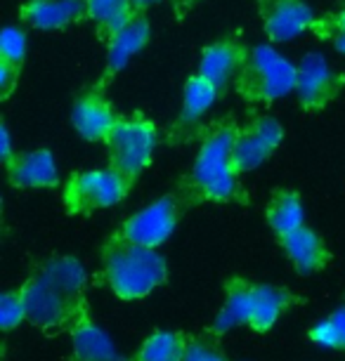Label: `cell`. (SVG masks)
<instances>
[{"label":"cell","mask_w":345,"mask_h":361,"mask_svg":"<svg viewBox=\"0 0 345 361\" xmlns=\"http://www.w3.org/2000/svg\"><path fill=\"white\" fill-rule=\"evenodd\" d=\"M234 116H222L201 128L199 152L194 166L178 182V192L189 208L201 203H248L246 189L232 166V147L236 137Z\"/></svg>","instance_id":"1"},{"label":"cell","mask_w":345,"mask_h":361,"mask_svg":"<svg viewBox=\"0 0 345 361\" xmlns=\"http://www.w3.org/2000/svg\"><path fill=\"white\" fill-rule=\"evenodd\" d=\"M102 271L99 281L107 283L121 300H140L166 283L168 264L157 248L138 246L111 231L99 246Z\"/></svg>","instance_id":"2"},{"label":"cell","mask_w":345,"mask_h":361,"mask_svg":"<svg viewBox=\"0 0 345 361\" xmlns=\"http://www.w3.org/2000/svg\"><path fill=\"white\" fill-rule=\"evenodd\" d=\"M296 80L298 66L291 64L270 45H253L234 78V90L251 106L272 104L274 99L296 90Z\"/></svg>","instance_id":"3"},{"label":"cell","mask_w":345,"mask_h":361,"mask_svg":"<svg viewBox=\"0 0 345 361\" xmlns=\"http://www.w3.org/2000/svg\"><path fill=\"white\" fill-rule=\"evenodd\" d=\"M159 145L157 123L142 111L121 114L114 130L107 137V161L109 168L123 173L128 180H138L152 166Z\"/></svg>","instance_id":"4"},{"label":"cell","mask_w":345,"mask_h":361,"mask_svg":"<svg viewBox=\"0 0 345 361\" xmlns=\"http://www.w3.org/2000/svg\"><path fill=\"white\" fill-rule=\"evenodd\" d=\"M135 182L114 168L78 170L64 185V208L69 215H90L95 210L116 206L131 194Z\"/></svg>","instance_id":"5"},{"label":"cell","mask_w":345,"mask_h":361,"mask_svg":"<svg viewBox=\"0 0 345 361\" xmlns=\"http://www.w3.org/2000/svg\"><path fill=\"white\" fill-rule=\"evenodd\" d=\"M19 290L24 300L26 322L43 331H69L83 317V312L90 310L87 300L80 305L73 302L40 271H33Z\"/></svg>","instance_id":"6"},{"label":"cell","mask_w":345,"mask_h":361,"mask_svg":"<svg viewBox=\"0 0 345 361\" xmlns=\"http://www.w3.org/2000/svg\"><path fill=\"white\" fill-rule=\"evenodd\" d=\"M187 208L189 206L178 192L166 194V196H161L157 203L142 208L140 213L126 217V220L114 229V234L126 238V241L138 243V246L159 248L175 234V229H178V224Z\"/></svg>","instance_id":"7"},{"label":"cell","mask_w":345,"mask_h":361,"mask_svg":"<svg viewBox=\"0 0 345 361\" xmlns=\"http://www.w3.org/2000/svg\"><path fill=\"white\" fill-rule=\"evenodd\" d=\"M284 140V130L279 121L265 114H251L248 121L236 130L232 147V166L236 175H246L251 170L260 168L272 154L279 149Z\"/></svg>","instance_id":"8"},{"label":"cell","mask_w":345,"mask_h":361,"mask_svg":"<svg viewBox=\"0 0 345 361\" xmlns=\"http://www.w3.org/2000/svg\"><path fill=\"white\" fill-rule=\"evenodd\" d=\"M345 90V73L336 71L322 52H308L298 64L296 94L303 114H320Z\"/></svg>","instance_id":"9"},{"label":"cell","mask_w":345,"mask_h":361,"mask_svg":"<svg viewBox=\"0 0 345 361\" xmlns=\"http://www.w3.org/2000/svg\"><path fill=\"white\" fill-rule=\"evenodd\" d=\"M215 99H220L218 90L201 76L194 73L185 80V90H182V109L178 118L173 121V126L168 128L166 142L173 147L189 145V142L199 140V133L204 128V114L215 104Z\"/></svg>","instance_id":"10"},{"label":"cell","mask_w":345,"mask_h":361,"mask_svg":"<svg viewBox=\"0 0 345 361\" xmlns=\"http://www.w3.org/2000/svg\"><path fill=\"white\" fill-rule=\"evenodd\" d=\"M262 31L272 43H286L313 29L315 12L305 0H258Z\"/></svg>","instance_id":"11"},{"label":"cell","mask_w":345,"mask_h":361,"mask_svg":"<svg viewBox=\"0 0 345 361\" xmlns=\"http://www.w3.org/2000/svg\"><path fill=\"white\" fill-rule=\"evenodd\" d=\"M248 52H251V47L241 43L236 36L218 38L215 43L204 47L196 73H201L222 97V94H227V87L234 85V78L248 59Z\"/></svg>","instance_id":"12"},{"label":"cell","mask_w":345,"mask_h":361,"mask_svg":"<svg viewBox=\"0 0 345 361\" xmlns=\"http://www.w3.org/2000/svg\"><path fill=\"white\" fill-rule=\"evenodd\" d=\"M116 109L109 104L102 87H87L76 97L71 109V123L76 133L87 142H107L119 121Z\"/></svg>","instance_id":"13"},{"label":"cell","mask_w":345,"mask_h":361,"mask_svg":"<svg viewBox=\"0 0 345 361\" xmlns=\"http://www.w3.org/2000/svg\"><path fill=\"white\" fill-rule=\"evenodd\" d=\"M152 38V24L145 10H138L135 17L107 43V64L102 76L97 80V87L107 90V85L126 69V64L138 54L142 47L150 43Z\"/></svg>","instance_id":"14"},{"label":"cell","mask_w":345,"mask_h":361,"mask_svg":"<svg viewBox=\"0 0 345 361\" xmlns=\"http://www.w3.org/2000/svg\"><path fill=\"white\" fill-rule=\"evenodd\" d=\"M3 166L15 189H55L59 185L57 163L50 149L15 152Z\"/></svg>","instance_id":"15"},{"label":"cell","mask_w":345,"mask_h":361,"mask_svg":"<svg viewBox=\"0 0 345 361\" xmlns=\"http://www.w3.org/2000/svg\"><path fill=\"white\" fill-rule=\"evenodd\" d=\"M277 241H279V246L284 248V253H286V257L298 274L310 276L329 267L331 262L329 246L315 229L305 227V224L289 231V234L277 236Z\"/></svg>","instance_id":"16"},{"label":"cell","mask_w":345,"mask_h":361,"mask_svg":"<svg viewBox=\"0 0 345 361\" xmlns=\"http://www.w3.org/2000/svg\"><path fill=\"white\" fill-rule=\"evenodd\" d=\"M19 19L38 31H62L85 19V0H26Z\"/></svg>","instance_id":"17"},{"label":"cell","mask_w":345,"mask_h":361,"mask_svg":"<svg viewBox=\"0 0 345 361\" xmlns=\"http://www.w3.org/2000/svg\"><path fill=\"white\" fill-rule=\"evenodd\" d=\"M71 357L69 361H133L121 354L114 340L90 319V310L69 329Z\"/></svg>","instance_id":"18"},{"label":"cell","mask_w":345,"mask_h":361,"mask_svg":"<svg viewBox=\"0 0 345 361\" xmlns=\"http://www.w3.org/2000/svg\"><path fill=\"white\" fill-rule=\"evenodd\" d=\"M305 298L296 295L293 290L284 288V286L274 283H255L253 288V312L248 329L255 333H267L272 331V326L279 322L284 312H289L293 305H303Z\"/></svg>","instance_id":"19"},{"label":"cell","mask_w":345,"mask_h":361,"mask_svg":"<svg viewBox=\"0 0 345 361\" xmlns=\"http://www.w3.org/2000/svg\"><path fill=\"white\" fill-rule=\"evenodd\" d=\"M253 288L255 283L246 281L241 276H232L225 281V302H222L220 312L215 314L211 324V333L218 338L232 331L234 326H248L253 312Z\"/></svg>","instance_id":"20"},{"label":"cell","mask_w":345,"mask_h":361,"mask_svg":"<svg viewBox=\"0 0 345 361\" xmlns=\"http://www.w3.org/2000/svg\"><path fill=\"white\" fill-rule=\"evenodd\" d=\"M135 0H85V19L95 26L99 40L109 43L135 17Z\"/></svg>","instance_id":"21"},{"label":"cell","mask_w":345,"mask_h":361,"mask_svg":"<svg viewBox=\"0 0 345 361\" xmlns=\"http://www.w3.org/2000/svg\"><path fill=\"white\" fill-rule=\"evenodd\" d=\"M267 227L274 231L277 236L289 234V231L298 229L305 224V210H303L301 194L296 189L277 187L270 194L267 208H265Z\"/></svg>","instance_id":"22"},{"label":"cell","mask_w":345,"mask_h":361,"mask_svg":"<svg viewBox=\"0 0 345 361\" xmlns=\"http://www.w3.org/2000/svg\"><path fill=\"white\" fill-rule=\"evenodd\" d=\"M189 338L182 331H157L142 343L133 361H182Z\"/></svg>","instance_id":"23"},{"label":"cell","mask_w":345,"mask_h":361,"mask_svg":"<svg viewBox=\"0 0 345 361\" xmlns=\"http://www.w3.org/2000/svg\"><path fill=\"white\" fill-rule=\"evenodd\" d=\"M308 338L317 347L327 350H345V305L334 310L327 319L310 326Z\"/></svg>","instance_id":"24"},{"label":"cell","mask_w":345,"mask_h":361,"mask_svg":"<svg viewBox=\"0 0 345 361\" xmlns=\"http://www.w3.org/2000/svg\"><path fill=\"white\" fill-rule=\"evenodd\" d=\"M310 31H313L315 38L327 40L338 52L345 54V8L317 17Z\"/></svg>","instance_id":"25"},{"label":"cell","mask_w":345,"mask_h":361,"mask_svg":"<svg viewBox=\"0 0 345 361\" xmlns=\"http://www.w3.org/2000/svg\"><path fill=\"white\" fill-rule=\"evenodd\" d=\"M182 361H229V359H227V354L222 352L218 336L211 331H204V333H199V336L189 338L185 359Z\"/></svg>","instance_id":"26"},{"label":"cell","mask_w":345,"mask_h":361,"mask_svg":"<svg viewBox=\"0 0 345 361\" xmlns=\"http://www.w3.org/2000/svg\"><path fill=\"white\" fill-rule=\"evenodd\" d=\"M24 57H26V33L22 29H17V26H5L3 36H0V62L22 69Z\"/></svg>","instance_id":"27"},{"label":"cell","mask_w":345,"mask_h":361,"mask_svg":"<svg viewBox=\"0 0 345 361\" xmlns=\"http://www.w3.org/2000/svg\"><path fill=\"white\" fill-rule=\"evenodd\" d=\"M26 319V310H24V300H22V290H5L0 295V326H3L5 333L15 331L19 324Z\"/></svg>","instance_id":"28"},{"label":"cell","mask_w":345,"mask_h":361,"mask_svg":"<svg viewBox=\"0 0 345 361\" xmlns=\"http://www.w3.org/2000/svg\"><path fill=\"white\" fill-rule=\"evenodd\" d=\"M19 76H22V69L0 62V99H3V102L8 99L12 92H15V87L19 83Z\"/></svg>","instance_id":"29"},{"label":"cell","mask_w":345,"mask_h":361,"mask_svg":"<svg viewBox=\"0 0 345 361\" xmlns=\"http://www.w3.org/2000/svg\"><path fill=\"white\" fill-rule=\"evenodd\" d=\"M0 152H3V163L8 161V159H12V137H10V128H8V123H3L0 126Z\"/></svg>","instance_id":"30"},{"label":"cell","mask_w":345,"mask_h":361,"mask_svg":"<svg viewBox=\"0 0 345 361\" xmlns=\"http://www.w3.org/2000/svg\"><path fill=\"white\" fill-rule=\"evenodd\" d=\"M194 3H199V0H175V8H178V17L185 15V12L192 8Z\"/></svg>","instance_id":"31"},{"label":"cell","mask_w":345,"mask_h":361,"mask_svg":"<svg viewBox=\"0 0 345 361\" xmlns=\"http://www.w3.org/2000/svg\"><path fill=\"white\" fill-rule=\"evenodd\" d=\"M154 3H159V0H135V8L138 10H150V5H154Z\"/></svg>","instance_id":"32"}]
</instances>
